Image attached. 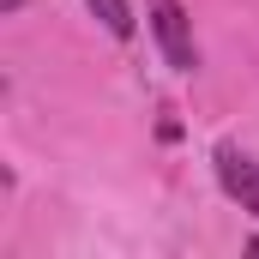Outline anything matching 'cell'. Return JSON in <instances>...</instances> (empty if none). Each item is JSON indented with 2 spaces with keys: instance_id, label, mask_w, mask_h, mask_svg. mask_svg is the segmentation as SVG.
<instances>
[{
  "instance_id": "cell-1",
  "label": "cell",
  "mask_w": 259,
  "mask_h": 259,
  "mask_svg": "<svg viewBox=\"0 0 259 259\" xmlns=\"http://www.w3.org/2000/svg\"><path fill=\"white\" fill-rule=\"evenodd\" d=\"M151 6V36L163 49V61L175 72H193L199 66V42H193V24H187V6L181 0H145Z\"/></svg>"
},
{
  "instance_id": "cell-4",
  "label": "cell",
  "mask_w": 259,
  "mask_h": 259,
  "mask_svg": "<svg viewBox=\"0 0 259 259\" xmlns=\"http://www.w3.org/2000/svg\"><path fill=\"white\" fill-rule=\"evenodd\" d=\"M0 6H6V12H18V6H24V0H0Z\"/></svg>"
},
{
  "instance_id": "cell-5",
  "label": "cell",
  "mask_w": 259,
  "mask_h": 259,
  "mask_svg": "<svg viewBox=\"0 0 259 259\" xmlns=\"http://www.w3.org/2000/svg\"><path fill=\"white\" fill-rule=\"evenodd\" d=\"M247 253H259V235H253V241H247Z\"/></svg>"
},
{
  "instance_id": "cell-3",
  "label": "cell",
  "mask_w": 259,
  "mask_h": 259,
  "mask_svg": "<svg viewBox=\"0 0 259 259\" xmlns=\"http://www.w3.org/2000/svg\"><path fill=\"white\" fill-rule=\"evenodd\" d=\"M84 6H91V18H97L109 36H121V42L133 36V6L127 0H84Z\"/></svg>"
},
{
  "instance_id": "cell-2",
  "label": "cell",
  "mask_w": 259,
  "mask_h": 259,
  "mask_svg": "<svg viewBox=\"0 0 259 259\" xmlns=\"http://www.w3.org/2000/svg\"><path fill=\"white\" fill-rule=\"evenodd\" d=\"M217 181H223V193L235 199L241 211L259 217V163L253 157H241L235 145H217Z\"/></svg>"
}]
</instances>
